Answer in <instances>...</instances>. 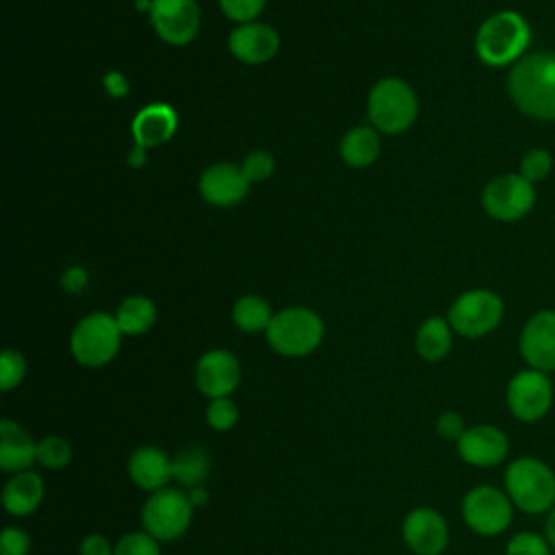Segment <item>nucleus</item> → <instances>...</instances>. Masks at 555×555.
Segmentation results:
<instances>
[{"label":"nucleus","mask_w":555,"mask_h":555,"mask_svg":"<svg viewBox=\"0 0 555 555\" xmlns=\"http://www.w3.org/2000/svg\"><path fill=\"white\" fill-rule=\"evenodd\" d=\"M453 345V330L449 325L447 319L442 317H427L418 330H416V338H414V347L416 353L427 360V362H440Z\"/></svg>","instance_id":"b1692460"},{"label":"nucleus","mask_w":555,"mask_h":555,"mask_svg":"<svg viewBox=\"0 0 555 555\" xmlns=\"http://www.w3.org/2000/svg\"><path fill=\"white\" fill-rule=\"evenodd\" d=\"M544 535H546V540H548V544H551V548H553V553H555V507L546 514V520H544Z\"/></svg>","instance_id":"79ce46f5"},{"label":"nucleus","mask_w":555,"mask_h":555,"mask_svg":"<svg viewBox=\"0 0 555 555\" xmlns=\"http://www.w3.org/2000/svg\"><path fill=\"white\" fill-rule=\"evenodd\" d=\"M379 156V134L371 126L351 128L340 141V158L349 167H369Z\"/></svg>","instance_id":"a878e982"},{"label":"nucleus","mask_w":555,"mask_h":555,"mask_svg":"<svg viewBox=\"0 0 555 555\" xmlns=\"http://www.w3.org/2000/svg\"><path fill=\"white\" fill-rule=\"evenodd\" d=\"M245 178L251 182H260V180H267L271 173H273V156L269 152H262V150H256L251 154L245 156L243 165H241Z\"/></svg>","instance_id":"c9c22d12"},{"label":"nucleus","mask_w":555,"mask_h":555,"mask_svg":"<svg viewBox=\"0 0 555 555\" xmlns=\"http://www.w3.org/2000/svg\"><path fill=\"white\" fill-rule=\"evenodd\" d=\"M507 93L525 117L555 121V52H531L514 63L507 76Z\"/></svg>","instance_id":"f257e3e1"},{"label":"nucleus","mask_w":555,"mask_h":555,"mask_svg":"<svg viewBox=\"0 0 555 555\" xmlns=\"http://www.w3.org/2000/svg\"><path fill=\"white\" fill-rule=\"evenodd\" d=\"M503 490L522 514H548L555 507V470L540 457H514L503 470Z\"/></svg>","instance_id":"7ed1b4c3"},{"label":"nucleus","mask_w":555,"mask_h":555,"mask_svg":"<svg viewBox=\"0 0 555 555\" xmlns=\"http://www.w3.org/2000/svg\"><path fill=\"white\" fill-rule=\"evenodd\" d=\"M553 169V156L548 150L544 147H531L522 154L520 165H518V173L529 180L531 184L544 180Z\"/></svg>","instance_id":"2f4dec72"},{"label":"nucleus","mask_w":555,"mask_h":555,"mask_svg":"<svg viewBox=\"0 0 555 555\" xmlns=\"http://www.w3.org/2000/svg\"><path fill=\"white\" fill-rule=\"evenodd\" d=\"M78 555H115V542L104 533H87L78 542Z\"/></svg>","instance_id":"4c0bfd02"},{"label":"nucleus","mask_w":555,"mask_h":555,"mask_svg":"<svg viewBox=\"0 0 555 555\" xmlns=\"http://www.w3.org/2000/svg\"><path fill=\"white\" fill-rule=\"evenodd\" d=\"M323 332V321L314 310L293 306L273 314L264 336L275 353L284 358H304L321 345Z\"/></svg>","instance_id":"20e7f679"},{"label":"nucleus","mask_w":555,"mask_h":555,"mask_svg":"<svg viewBox=\"0 0 555 555\" xmlns=\"http://www.w3.org/2000/svg\"><path fill=\"white\" fill-rule=\"evenodd\" d=\"M178 128V115L169 104L156 102L143 106L132 119V137L139 147H154L173 137Z\"/></svg>","instance_id":"4be33fe9"},{"label":"nucleus","mask_w":555,"mask_h":555,"mask_svg":"<svg viewBox=\"0 0 555 555\" xmlns=\"http://www.w3.org/2000/svg\"><path fill=\"white\" fill-rule=\"evenodd\" d=\"M126 470L130 481L147 494L163 490L173 481L171 455L156 444H141L132 449L126 462Z\"/></svg>","instance_id":"f3484780"},{"label":"nucleus","mask_w":555,"mask_h":555,"mask_svg":"<svg viewBox=\"0 0 555 555\" xmlns=\"http://www.w3.org/2000/svg\"><path fill=\"white\" fill-rule=\"evenodd\" d=\"M271 319H273L271 306L258 295H245V297L236 299V304L232 308V321L245 334L267 332Z\"/></svg>","instance_id":"bb28decb"},{"label":"nucleus","mask_w":555,"mask_h":555,"mask_svg":"<svg viewBox=\"0 0 555 555\" xmlns=\"http://www.w3.org/2000/svg\"><path fill=\"white\" fill-rule=\"evenodd\" d=\"M230 52L247 63V65H262L271 61L280 50V35L262 22H247L238 24L228 37Z\"/></svg>","instance_id":"a211bd4d"},{"label":"nucleus","mask_w":555,"mask_h":555,"mask_svg":"<svg viewBox=\"0 0 555 555\" xmlns=\"http://www.w3.org/2000/svg\"><path fill=\"white\" fill-rule=\"evenodd\" d=\"M238 405L230 397H219V399H208V405L204 410L206 425L215 431H230L238 423Z\"/></svg>","instance_id":"c85d7f7f"},{"label":"nucleus","mask_w":555,"mask_h":555,"mask_svg":"<svg viewBox=\"0 0 555 555\" xmlns=\"http://www.w3.org/2000/svg\"><path fill=\"white\" fill-rule=\"evenodd\" d=\"M520 358L529 369L555 373V310H538L520 330Z\"/></svg>","instance_id":"2eb2a0df"},{"label":"nucleus","mask_w":555,"mask_h":555,"mask_svg":"<svg viewBox=\"0 0 555 555\" xmlns=\"http://www.w3.org/2000/svg\"><path fill=\"white\" fill-rule=\"evenodd\" d=\"M505 555H555V553L544 533L516 531L505 542Z\"/></svg>","instance_id":"c756f323"},{"label":"nucleus","mask_w":555,"mask_h":555,"mask_svg":"<svg viewBox=\"0 0 555 555\" xmlns=\"http://www.w3.org/2000/svg\"><path fill=\"white\" fill-rule=\"evenodd\" d=\"M481 206L496 221H520L535 206V186L520 173L496 176L483 186Z\"/></svg>","instance_id":"9b49d317"},{"label":"nucleus","mask_w":555,"mask_h":555,"mask_svg":"<svg viewBox=\"0 0 555 555\" xmlns=\"http://www.w3.org/2000/svg\"><path fill=\"white\" fill-rule=\"evenodd\" d=\"M186 492H189V499H191V503H193L195 509L208 505V501H210V494H208L206 486H195V488H191V490H186Z\"/></svg>","instance_id":"a19ab883"},{"label":"nucleus","mask_w":555,"mask_h":555,"mask_svg":"<svg viewBox=\"0 0 555 555\" xmlns=\"http://www.w3.org/2000/svg\"><path fill=\"white\" fill-rule=\"evenodd\" d=\"M462 520L464 525L483 538L501 535L514 520V503L503 488L492 483H477L462 496Z\"/></svg>","instance_id":"6e6552de"},{"label":"nucleus","mask_w":555,"mask_h":555,"mask_svg":"<svg viewBox=\"0 0 555 555\" xmlns=\"http://www.w3.org/2000/svg\"><path fill=\"white\" fill-rule=\"evenodd\" d=\"M30 533L17 525H9L0 533V555H30Z\"/></svg>","instance_id":"72a5a7b5"},{"label":"nucleus","mask_w":555,"mask_h":555,"mask_svg":"<svg viewBox=\"0 0 555 555\" xmlns=\"http://www.w3.org/2000/svg\"><path fill=\"white\" fill-rule=\"evenodd\" d=\"M531 43V26L514 9H503L486 17L475 35V52L488 67L518 63Z\"/></svg>","instance_id":"f03ea898"},{"label":"nucleus","mask_w":555,"mask_h":555,"mask_svg":"<svg viewBox=\"0 0 555 555\" xmlns=\"http://www.w3.org/2000/svg\"><path fill=\"white\" fill-rule=\"evenodd\" d=\"M104 85H106V89L111 91V95H115V98H119V95H124V93L128 91V85H126V80H124L121 74H108V76L104 78Z\"/></svg>","instance_id":"ea45409f"},{"label":"nucleus","mask_w":555,"mask_h":555,"mask_svg":"<svg viewBox=\"0 0 555 555\" xmlns=\"http://www.w3.org/2000/svg\"><path fill=\"white\" fill-rule=\"evenodd\" d=\"M115 555H160V542L145 529L128 531L115 542Z\"/></svg>","instance_id":"7c9ffc66"},{"label":"nucleus","mask_w":555,"mask_h":555,"mask_svg":"<svg viewBox=\"0 0 555 555\" xmlns=\"http://www.w3.org/2000/svg\"><path fill=\"white\" fill-rule=\"evenodd\" d=\"M171 475L173 481L191 490L195 486H204V481L210 475V455L202 444H186L176 451L171 457Z\"/></svg>","instance_id":"5701e85b"},{"label":"nucleus","mask_w":555,"mask_h":555,"mask_svg":"<svg viewBox=\"0 0 555 555\" xmlns=\"http://www.w3.org/2000/svg\"><path fill=\"white\" fill-rule=\"evenodd\" d=\"M401 535L414 555H442L451 538L447 518L427 505L414 507L405 514L401 522Z\"/></svg>","instance_id":"f8f14e48"},{"label":"nucleus","mask_w":555,"mask_h":555,"mask_svg":"<svg viewBox=\"0 0 555 555\" xmlns=\"http://www.w3.org/2000/svg\"><path fill=\"white\" fill-rule=\"evenodd\" d=\"M249 180L243 169L232 163H217L208 167L199 178V193L212 206H234L245 199Z\"/></svg>","instance_id":"6ab92c4d"},{"label":"nucleus","mask_w":555,"mask_h":555,"mask_svg":"<svg viewBox=\"0 0 555 555\" xmlns=\"http://www.w3.org/2000/svg\"><path fill=\"white\" fill-rule=\"evenodd\" d=\"M369 119L375 130L397 134L408 130L418 115L414 89L401 78H384L369 93Z\"/></svg>","instance_id":"0eeeda50"},{"label":"nucleus","mask_w":555,"mask_h":555,"mask_svg":"<svg viewBox=\"0 0 555 555\" xmlns=\"http://www.w3.org/2000/svg\"><path fill=\"white\" fill-rule=\"evenodd\" d=\"M113 317L124 336H139L150 332L156 323V306L150 297L130 295L119 301Z\"/></svg>","instance_id":"393cba45"},{"label":"nucleus","mask_w":555,"mask_h":555,"mask_svg":"<svg viewBox=\"0 0 555 555\" xmlns=\"http://www.w3.org/2000/svg\"><path fill=\"white\" fill-rule=\"evenodd\" d=\"M503 312V299L494 291L473 288L451 304L447 321L455 334L464 338H481L499 327Z\"/></svg>","instance_id":"1a4fd4ad"},{"label":"nucleus","mask_w":555,"mask_h":555,"mask_svg":"<svg viewBox=\"0 0 555 555\" xmlns=\"http://www.w3.org/2000/svg\"><path fill=\"white\" fill-rule=\"evenodd\" d=\"M264 2L267 0H219V7L225 17H230L238 24H247V22H254L262 13Z\"/></svg>","instance_id":"f704fd0d"},{"label":"nucleus","mask_w":555,"mask_h":555,"mask_svg":"<svg viewBox=\"0 0 555 555\" xmlns=\"http://www.w3.org/2000/svg\"><path fill=\"white\" fill-rule=\"evenodd\" d=\"M74 457L72 442L59 434H48L37 440V464L46 470H63Z\"/></svg>","instance_id":"cd10ccee"},{"label":"nucleus","mask_w":555,"mask_h":555,"mask_svg":"<svg viewBox=\"0 0 555 555\" xmlns=\"http://www.w3.org/2000/svg\"><path fill=\"white\" fill-rule=\"evenodd\" d=\"M26 377V360L15 349H4L0 356V388L2 392L15 390Z\"/></svg>","instance_id":"473e14b6"},{"label":"nucleus","mask_w":555,"mask_h":555,"mask_svg":"<svg viewBox=\"0 0 555 555\" xmlns=\"http://www.w3.org/2000/svg\"><path fill=\"white\" fill-rule=\"evenodd\" d=\"M193 514L195 507L189 499V492L180 486H167L147 494L141 505V525L160 544L176 542L189 531Z\"/></svg>","instance_id":"423d86ee"},{"label":"nucleus","mask_w":555,"mask_h":555,"mask_svg":"<svg viewBox=\"0 0 555 555\" xmlns=\"http://www.w3.org/2000/svg\"><path fill=\"white\" fill-rule=\"evenodd\" d=\"M241 384V362L228 349H210L195 362V386L206 399L230 397Z\"/></svg>","instance_id":"dca6fc26"},{"label":"nucleus","mask_w":555,"mask_h":555,"mask_svg":"<svg viewBox=\"0 0 555 555\" xmlns=\"http://www.w3.org/2000/svg\"><path fill=\"white\" fill-rule=\"evenodd\" d=\"M436 431L440 438L444 440H451V442H457L462 438V434L466 431V423L462 418L460 412L455 410H444L438 414L436 418Z\"/></svg>","instance_id":"e433bc0d"},{"label":"nucleus","mask_w":555,"mask_h":555,"mask_svg":"<svg viewBox=\"0 0 555 555\" xmlns=\"http://www.w3.org/2000/svg\"><path fill=\"white\" fill-rule=\"evenodd\" d=\"M150 22L165 43L186 46L199 30V9L195 0H152Z\"/></svg>","instance_id":"ddd939ff"},{"label":"nucleus","mask_w":555,"mask_h":555,"mask_svg":"<svg viewBox=\"0 0 555 555\" xmlns=\"http://www.w3.org/2000/svg\"><path fill=\"white\" fill-rule=\"evenodd\" d=\"M555 399V388L548 373L535 369H520L505 388V403L509 414L527 425L540 423L548 416Z\"/></svg>","instance_id":"9d476101"},{"label":"nucleus","mask_w":555,"mask_h":555,"mask_svg":"<svg viewBox=\"0 0 555 555\" xmlns=\"http://www.w3.org/2000/svg\"><path fill=\"white\" fill-rule=\"evenodd\" d=\"M37 464V440L17 421H0V470L4 475L28 470Z\"/></svg>","instance_id":"aec40b11"},{"label":"nucleus","mask_w":555,"mask_h":555,"mask_svg":"<svg viewBox=\"0 0 555 555\" xmlns=\"http://www.w3.org/2000/svg\"><path fill=\"white\" fill-rule=\"evenodd\" d=\"M43 496H46V486L41 475L35 468H28V470L9 475V479L2 486L0 501L9 516L24 518L39 509V505L43 503Z\"/></svg>","instance_id":"412c9836"},{"label":"nucleus","mask_w":555,"mask_h":555,"mask_svg":"<svg viewBox=\"0 0 555 555\" xmlns=\"http://www.w3.org/2000/svg\"><path fill=\"white\" fill-rule=\"evenodd\" d=\"M87 284V273L80 267H69L63 275V288L67 293H80Z\"/></svg>","instance_id":"58836bf2"},{"label":"nucleus","mask_w":555,"mask_h":555,"mask_svg":"<svg viewBox=\"0 0 555 555\" xmlns=\"http://www.w3.org/2000/svg\"><path fill=\"white\" fill-rule=\"evenodd\" d=\"M121 330L113 314L91 312L69 334V351L85 369H100L115 360L121 349Z\"/></svg>","instance_id":"39448f33"},{"label":"nucleus","mask_w":555,"mask_h":555,"mask_svg":"<svg viewBox=\"0 0 555 555\" xmlns=\"http://www.w3.org/2000/svg\"><path fill=\"white\" fill-rule=\"evenodd\" d=\"M455 449L464 464L477 468H492L507 460L509 438L501 427L479 423L466 427L462 438L455 442Z\"/></svg>","instance_id":"4468645a"}]
</instances>
